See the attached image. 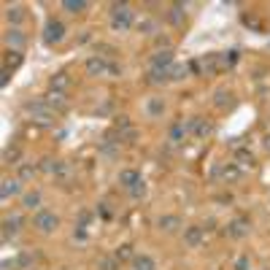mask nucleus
I'll list each match as a JSON object with an SVG mask.
<instances>
[{
  "label": "nucleus",
  "instance_id": "f257e3e1",
  "mask_svg": "<svg viewBox=\"0 0 270 270\" xmlns=\"http://www.w3.org/2000/svg\"><path fill=\"white\" fill-rule=\"evenodd\" d=\"M111 27L124 33V30L132 27V9L127 3H114L111 6Z\"/></svg>",
  "mask_w": 270,
  "mask_h": 270
},
{
  "label": "nucleus",
  "instance_id": "f03ea898",
  "mask_svg": "<svg viewBox=\"0 0 270 270\" xmlns=\"http://www.w3.org/2000/svg\"><path fill=\"white\" fill-rule=\"evenodd\" d=\"M25 111L35 119L38 124H52L54 116H57L49 106H46V100H30V103H25Z\"/></svg>",
  "mask_w": 270,
  "mask_h": 270
},
{
  "label": "nucleus",
  "instance_id": "7ed1b4c3",
  "mask_svg": "<svg viewBox=\"0 0 270 270\" xmlns=\"http://www.w3.org/2000/svg\"><path fill=\"white\" fill-rule=\"evenodd\" d=\"M62 38H65V25L60 19H49L43 27V43L46 46H57Z\"/></svg>",
  "mask_w": 270,
  "mask_h": 270
},
{
  "label": "nucleus",
  "instance_id": "20e7f679",
  "mask_svg": "<svg viewBox=\"0 0 270 270\" xmlns=\"http://www.w3.org/2000/svg\"><path fill=\"white\" fill-rule=\"evenodd\" d=\"M33 227L41 230V233H54V230L60 227V219L54 216L52 211H38L35 219H33Z\"/></svg>",
  "mask_w": 270,
  "mask_h": 270
},
{
  "label": "nucleus",
  "instance_id": "39448f33",
  "mask_svg": "<svg viewBox=\"0 0 270 270\" xmlns=\"http://www.w3.org/2000/svg\"><path fill=\"white\" fill-rule=\"evenodd\" d=\"M6 46H9L11 52H22L27 46V35L22 33L19 27H11L9 33H6Z\"/></svg>",
  "mask_w": 270,
  "mask_h": 270
},
{
  "label": "nucleus",
  "instance_id": "423d86ee",
  "mask_svg": "<svg viewBox=\"0 0 270 270\" xmlns=\"http://www.w3.org/2000/svg\"><path fill=\"white\" fill-rule=\"evenodd\" d=\"M70 84H73V78H70L68 70H57V73L52 76V81H49V89H54V92H68Z\"/></svg>",
  "mask_w": 270,
  "mask_h": 270
},
{
  "label": "nucleus",
  "instance_id": "0eeeda50",
  "mask_svg": "<svg viewBox=\"0 0 270 270\" xmlns=\"http://www.w3.org/2000/svg\"><path fill=\"white\" fill-rule=\"evenodd\" d=\"M46 106H49L54 114H60V111H65L68 108V98H65V92H54V89H49V95H46Z\"/></svg>",
  "mask_w": 270,
  "mask_h": 270
},
{
  "label": "nucleus",
  "instance_id": "6e6552de",
  "mask_svg": "<svg viewBox=\"0 0 270 270\" xmlns=\"http://www.w3.org/2000/svg\"><path fill=\"white\" fill-rule=\"evenodd\" d=\"M224 235L227 238H243V235H249V219H233L227 224V230H224Z\"/></svg>",
  "mask_w": 270,
  "mask_h": 270
},
{
  "label": "nucleus",
  "instance_id": "1a4fd4ad",
  "mask_svg": "<svg viewBox=\"0 0 270 270\" xmlns=\"http://www.w3.org/2000/svg\"><path fill=\"white\" fill-rule=\"evenodd\" d=\"M238 60H241V52H238V49L221 52V54H216V68H219V70H230Z\"/></svg>",
  "mask_w": 270,
  "mask_h": 270
},
{
  "label": "nucleus",
  "instance_id": "9d476101",
  "mask_svg": "<svg viewBox=\"0 0 270 270\" xmlns=\"http://www.w3.org/2000/svg\"><path fill=\"white\" fill-rule=\"evenodd\" d=\"M111 68V62H106L103 57H89L86 60V73L89 76H106Z\"/></svg>",
  "mask_w": 270,
  "mask_h": 270
},
{
  "label": "nucleus",
  "instance_id": "9b49d317",
  "mask_svg": "<svg viewBox=\"0 0 270 270\" xmlns=\"http://www.w3.org/2000/svg\"><path fill=\"white\" fill-rule=\"evenodd\" d=\"M189 130H192L197 138H205V135L213 132V124L205 122V119H200V116H192V119H189Z\"/></svg>",
  "mask_w": 270,
  "mask_h": 270
},
{
  "label": "nucleus",
  "instance_id": "f8f14e48",
  "mask_svg": "<svg viewBox=\"0 0 270 270\" xmlns=\"http://www.w3.org/2000/svg\"><path fill=\"white\" fill-rule=\"evenodd\" d=\"M203 235H205V230H203V227H197V224H192V227H187V230H184V243L195 249V246H200V243H203Z\"/></svg>",
  "mask_w": 270,
  "mask_h": 270
},
{
  "label": "nucleus",
  "instance_id": "ddd939ff",
  "mask_svg": "<svg viewBox=\"0 0 270 270\" xmlns=\"http://www.w3.org/2000/svg\"><path fill=\"white\" fill-rule=\"evenodd\" d=\"M22 224H25L22 216H6V219H3V241H9V238L17 235V230H19Z\"/></svg>",
  "mask_w": 270,
  "mask_h": 270
},
{
  "label": "nucleus",
  "instance_id": "4468645a",
  "mask_svg": "<svg viewBox=\"0 0 270 270\" xmlns=\"http://www.w3.org/2000/svg\"><path fill=\"white\" fill-rule=\"evenodd\" d=\"M213 176H221L224 181H238V178H241V168L233 165V162H227V165H221V168L213 170Z\"/></svg>",
  "mask_w": 270,
  "mask_h": 270
},
{
  "label": "nucleus",
  "instance_id": "2eb2a0df",
  "mask_svg": "<svg viewBox=\"0 0 270 270\" xmlns=\"http://www.w3.org/2000/svg\"><path fill=\"white\" fill-rule=\"evenodd\" d=\"M22 181L19 178H6L3 181V187H0V197H3V200H9V197H14V195H19V187Z\"/></svg>",
  "mask_w": 270,
  "mask_h": 270
},
{
  "label": "nucleus",
  "instance_id": "dca6fc26",
  "mask_svg": "<svg viewBox=\"0 0 270 270\" xmlns=\"http://www.w3.org/2000/svg\"><path fill=\"white\" fill-rule=\"evenodd\" d=\"M173 65V52L170 49H160L152 57V68H170Z\"/></svg>",
  "mask_w": 270,
  "mask_h": 270
},
{
  "label": "nucleus",
  "instance_id": "f3484780",
  "mask_svg": "<svg viewBox=\"0 0 270 270\" xmlns=\"http://www.w3.org/2000/svg\"><path fill=\"white\" fill-rule=\"evenodd\" d=\"M138 181H144L138 170H122V173H119V184H122L124 189H132Z\"/></svg>",
  "mask_w": 270,
  "mask_h": 270
},
{
  "label": "nucleus",
  "instance_id": "a211bd4d",
  "mask_svg": "<svg viewBox=\"0 0 270 270\" xmlns=\"http://www.w3.org/2000/svg\"><path fill=\"white\" fill-rule=\"evenodd\" d=\"M187 132H189V119H187V122H176L170 127V141H173V144H181Z\"/></svg>",
  "mask_w": 270,
  "mask_h": 270
},
{
  "label": "nucleus",
  "instance_id": "6ab92c4d",
  "mask_svg": "<svg viewBox=\"0 0 270 270\" xmlns=\"http://www.w3.org/2000/svg\"><path fill=\"white\" fill-rule=\"evenodd\" d=\"M149 81H152V84L170 81V68H152V70H149Z\"/></svg>",
  "mask_w": 270,
  "mask_h": 270
},
{
  "label": "nucleus",
  "instance_id": "aec40b11",
  "mask_svg": "<svg viewBox=\"0 0 270 270\" xmlns=\"http://www.w3.org/2000/svg\"><path fill=\"white\" fill-rule=\"evenodd\" d=\"M157 227L165 230V233H176V230L181 227V219H178V216H160Z\"/></svg>",
  "mask_w": 270,
  "mask_h": 270
},
{
  "label": "nucleus",
  "instance_id": "412c9836",
  "mask_svg": "<svg viewBox=\"0 0 270 270\" xmlns=\"http://www.w3.org/2000/svg\"><path fill=\"white\" fill-rule=\"evenodd\" d=\"M6 19H9L11 25H19V22L25 19V6H9V9H6Z\"/></svg>",
  "mask_w": 270,
  "mask_h": 270
},
{
  "label": "nucleus",
  "instance_id": "4be33fe9",
  "mask_svg": "<svg viewBox=\"0 0 270 270\" xmlns=\"http://www.w3.org/2000/svg\"><path fill=\"white\" fill-rule=\"evenodd\" d=\"M168 19H170V25H184V3H173Z\"/></svg>",
  "mask_w": 270,
  "mask_h": 270
},
{
  "label": "nucleus",
  "instance_id": "5701e85b",
  "mask_svg": "<svg viewBox=\"0 0 270 270\" xmlns=\"http://www.w3.org/2000/svg\"><path fill=\"white\" fill-rule=\"evenodd\" d=\"M132 270H157L154 267V259L141 254V257H132Z\"/></svg>",
  "mask_w": 270,
  "mask_h": 270
},
{
  "label": "nucleus",
  "instance_id": "b1692460",
  "mask_svg": "<svg viewBox=\"0 0 270 270\" xmlns=\"http://www.w3.org/2000/svg\"><path fill=\"white\" fill-rule=\"evenodd\" d=\"M62 9L70 11V14H81V11L89 9V3H86V0H65V3H62Z\"/></svg>",
  "mask_w": 270,
  "mask_h": 270
},
{
  "label": "nucleus",
  "instance_id": "393cba45",
  "mask_svg": "<svg viewBox=\"0 0 270 270\" xmlns=\"http://www.w3.org/2000/svg\"><path fill=\"white\" fill-rule=\"evenodd\" d=\"M19 157H22V152L17 146H6L3 149V162L6 165H19Z\"/></svg>",
  "mask_w": 270,
  "mask_h": 270
},
{
  "label": "nucleus",
  "instance_id": "a878e982",
  "mask_svg": "<svg viewBox=\"0 0 270 270\" xmlns=\"http://www.w3.org/2000/svg\"><path fill=\"white\" fill-rule=\"evenodd\" d=\"M22 205H25L27 211L38 208V205H41V192H27L25 197H22Z\"/></svg>",
  "mask_w": 270,
  "mask_h": 270
},
{
  "label": "nucleus",
  "instance_id": "bb28decb",
  "mask_svg": "<svg viewBox=\"0 0 270 270\" xmlns=\"http://www.w3.org/2000/svg\"><path fill=\"white\" fill-rule=\"evenodd\" d=\"M216 108H227V106H233V92H227V89H216Z\"/></svg>",
  "mask_w": 270,
  "mask_h": 270
},
{
  "label": "nucleus",
  "instance_id": "cd10ccee",
  "mask_svg": "<svg viewBox=\"0 0 270 270\" xmlns=\"http://www.w3.org/2000/svg\"><path fill=\"white\" fill-rule=\"evenodd\" d=\"M187 73H189V65H176V62L170 65V81H181V78H187Z\"/></svg>",
  "mask_w": 270,
  "mask_h": 270
},
{
  "label": "nucleus",
  "instance_id": "c85d7f7f",
  "mask_svg": "<svg viewBox=\"0 0 270 270\" xmlns=\"http://www.w3.org/2000/svg\"><path fill=\"white\" fill-rule=\"evenodd\" d=\"M235 160H238V165H249V168H251V165H254V154L249 152V149H238Z\"/></svg>",
  "mask_w": 270,
  "mask_h": 270
},
{
  "label": "nucleus",
  "instance_id": "c756f323",
  "mask_svg": "<svg viewBox=\"0 0 270 270\" xmlns=\"http://www.w3.org/2000/svg\"><path fill=\"white\" fill-rule=\"evenodd\" d=\"M146 111H149V114H152V116H162V111H165V103H162L160 98H152V100H149V106H146Z\"/></svg>",
  "mask_w": 270,
  "mask_h": 270
},
{
  "label": "nucleus",
  "instance_id": "7c9ffc66",
  "mask_svg": "<svg viewBox=\"0 0 270 270\" xmlns=\"http://www.w3.org/2000/svg\"><path fill=\"white\" fill-rule=\"evenodd\" d=\"M138 30H141V33H146V35H154L157 33V22L154 19H141L138 22Z\"/></svg>",
  "mask_w": 270,
  "mask_h": 270
},
{
  "label": "nucleus",
  "instance_id": "2f4dec72",
  "mask_svg": "<svg viewBox=\"0 0 270 270\" xmlns=\"http://www.w3.org/2000/svg\"><path fill=\"white\" fill-rule=\"evenodd\" d=\"M38 173V165H22L19 168V181H30Z\"/></svg>",
  "mask_w": 270,
  "mask_h": 270
},
{
  "label": "nucleus",
  "instance_id": "473e14b6",
  "mask_svg": "<svg viewBox=\"0 0 270 270\" xmlns=\"http://www.w3.org/2000/svg\"><path fill=\"white\" fill-rule=\"evenodd\" d=\"M54 176L62 178V181H68L70 176H73V170H70V165H68V162H60V165H57V170H54Z\"/></svg>",
  "mask_w": 270,
  "mask_h": 270
},
{
  "label": "nucleus",
  "instance_id": "72a5a7b5",
  "mask_svg": "<svg viewBox=\"0 0 270 270\" xmlns=\"http://www.w3.org/2000/svg\"><path fill=\"white\" fill-rule=\"evenodd\" d=\"M119 262L116 257H106V259H100V265H98V270H119Z\"/></svg>",
  "mask_w": 270,
  "mask_h": 270
},
{
  "label": "nucleus",
  "instance_id": "f704fd0d",
  "mask_svg": "<svg viewBox=\"0 0 270 270\" xmlns=\"http://www.w3.org/2000/svg\"><path fill=\"white\" fill-rule=\"evenodd\" d=\"M22 65V52H9V62H6V68L14 70V68H19Z\"/></svg>",
  "mask_w": 270,
  "mask_h": 270
},
{
  "label": "nucleus",
  "instance_id": "c9c22d12",
  "mask_svg": "<svg viewBox=\"0 0 270 270\" xmlns=\"http://www.w3.org/2000/svg\"><path fill=\"white\" fill-rule=\"evenodd\" d=\"M114 257H116L119 262H124V259H130V257H132V246H130V243H124V246H122V249H119V251L114 254Z\"/></svg>",
  "mask_w": 270,
  "mask_h": 270
},
{
  "label": "nucleus",
  "instance_id": "e433bc0d",
  "mask_svg": "<svg viewBox=\"0 0 270 270\" xmlns=\"http://www.w3.org/2000/svg\"><path fill=\"white\" fill-rule=\"evenodd\" d=\"M57 165H60V162H54V160H49V157H46V160H41V170H46V173H52V176H54Z\"/></svg>",
  "mask_w": 270,
  "mask_h": 270
},
{
  "label": "nucleus",
  "instance_id": "4c0bfd02",
  "mask_svg": "<svg viewBox=\"0 0 270 270\" xmlns=\"http://www.w3.org/2000/svg\"><path fill=\"white\" fill-rule=\"evenodd\" d=\"M144 192H146V184H144V181H138V184L130 189V195L135 197V200H138V197H144Z\"/></svg>",
  "mask_w": 270,
  "mask_h": 270
},
{
  "label": "nucleus",
  "instance_id": "58836bf2",
  "mask_svg": "<svg viewBox=\"0 0 270 270\" xmlns=\"http://www.w3.org/2000/svg\"><path fill=\"white\" fill-rule=\"evenodd\" d=\"M17 259H19V267H30V265H33V254H27V251H22Z\"/></svg>",
  "mask_w": 270,
  "mask_h": 270
},
{
  "label": "nucleus",
  "instance_id": "ea45409f",
  "mask_svg": "<svg viewBox=\"0 0 270 270\" xmlns=\"http://www.w3.org/2000/svg\"><path fill=\"white\" fill-rule=\"evenodd\" d=\"M249 267H251L249 257H238V259H235V270H249Z\"/></svg>",
  "mask_w": 270,
  "mask_h": 270
},
{
  "label": "nucleus",
  "instance_id": "a19ab883",
  "mask_svg": "<svg viewBox=\"0 0 270 270\" xmlns=\"http://www.w3.org/2000/svg\"><path fill=\"white\" fill-rule=\"evenodd\" d=\"M9 81H11V70H9V68H3V73H0V86L6 89V86H9Z\"/></svg>",
  "mask_w": 270,
  "mask_h": 270
},
{
  "label": "nucleus",
  "instance_id": "79ce46f5",
  "mask_svg": "<svg viewBox=\"0 0 270 270\" xmlns=\"http://www.w3.org/2000/svg\"><path fill=\"white\" fill-rule=\"evenodd\" d=\"M73 241H81V243L86 241V230H84V227L76 224V230H73Z\"/></svg>",
  "mask_w": 270,
  "mask_h": 270
},
{
  "label": "nucleus",
  "instance_id": "37998d69",
  "mask_svg": "<svg viewBox=\"0 0 270 270\" xmlns=\"http://www.w3.org/2000/svg\"><path fill=\"white\" fill-rule=\"evenodd\" d=\"M3 270H19V259H6L3 262Z\"/></svg>",
  "mask_w": 270,
  "mask_h": 270
},
{
  "label": "nucleus",
  "instance_id": "c03bdc74",
  "mask_svg": "<svg viewBox=\"0 0 270 270\" xmlns=\"http://www.w3.org/2000/svg\"><path fill=\"white\" fill-rule=\"evenodd\" d=\"M89 221H92V216H89V213H81V216H78V227H86V224H89Z\"/></svg>",
  "mask_w": 270,
  "mask_h": 270
},
{
  "label": "nucleus",
  "instance_id": "a18cd8bd",
  "mask_svg": "<svg viewBox=\"0 0 270 270\" xmlns=\"http://www.w3.org/2000/svg\"><path fill=\"white\" fill-rule=\"evenodd\" d=\"M98 211H100V216H103V219H111V213H108V208H106V205H100Z\"/></svg>",
  "mask_w": 270,
  "mask_h": 270
},
{
  "label": "nucleus",
  "instance_id": "49530a36",
  "mask_svg": "<svg viewBox=\"0 0 270 270\" xmlns=\"http://www.w3.org/2000/svg\"><path fill=\"white\" fill-rule=\"evenodd\" d=\"M265 149H267V152H270V135H267V138H265Z\"/></svg>",
  "mask_w": 270,
  "mask_h": 270
}]
</instances>
